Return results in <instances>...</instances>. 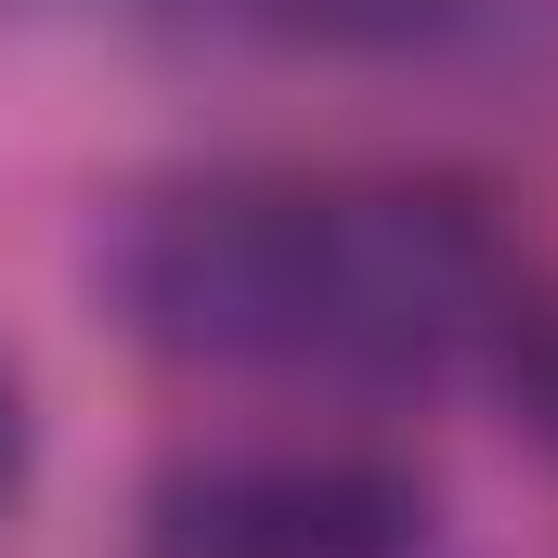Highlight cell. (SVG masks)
<instances>
[{
  "mask_svg": "<svg viewBox=\"0 0 558 558\" xmlns=\"http://www.w3.org/2000/svg\"><path fill=\"white\" fill-rule=\"evenodd\" d=\"M0 481H13V377H0Z\"/></svg>",
  "mask_w": 558,
  "mask_h": 558,
  "instance_id": "3",
  "label": "cell"
},
{
  "mask_svg": "<svg viewBox=\"0 0 558 558\" xmlns=\"http://www.w3.org/2000/svg\"><path fill=\"white\" fill-rule=\"evenodd\" d=\"M143 338L274 377H454L507 325V247L441 182H195L118 247Z\"/></svg>",
  "mask_w": 558,
  "mask_h": 558,
  "instance_id": "1",
  "label": "cell"
},
{
  "mask_svg": "<svg viewBox=\"0 0 558 558\" xmlns=\"http://www.w3.org/2000/svg\"><path fill=\"white\" fill-rule=\"evenodd\" d=\"M428 494L377 454H221L169 481V558H416Z\"/></svg>",
  "mask_w": 558,
  "mask_h": 558,
  "instance_id": "2",
  "label": "cell"
}]
</instances>
